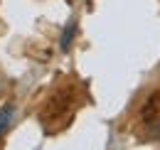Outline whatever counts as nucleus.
Returning a JSON list of instances; mask_svg holds the SVG:
<instances>
[{"instance_id": "1", "label": "nucleus", "mask_w": 160, "mask_h": 150, "mask_svg": "<svg viewBox=\"0 0 160 150\" xmlns=\"http://www.w3.org/2000/svg\"><path fill=\"white\" fill-rule=\"evenodd\" d=\"M12 118H15V106H12V103H5V106L0 108V138L12 126Z\"/></svg>"}, {"instance_id": "2", "label": "nucleus", "mask_w": 160, "mask_h": 150, "mask_svg": "<svg viewBox=\"0 0 160 150\" xmlns=\"http://www.w3.org/2000/svg\"><path fill=\"white\" fill-rule=\"evenodd\" d=\"M158 106H160V94H155L153 98H148V103L143 106V121H145V123H150V121L158 118Z\"/></svg>"}, {"instance_id": "3", "label": "nucleus", "mask_w": 160, "mask_h": 150, "mask_svg": "<svg viewBox=\"0 0 160 150\" xmlns=\"http://www.w3.org/2000/svg\"><path fill=\"white\" fill-rule=\"evenodd\" d=\"M74 37H77V22L72 20V22H69V25L64 27V32H62V39H59V47H62V52H67V49L72 47Z\"/></svg>"}]
</instances>
